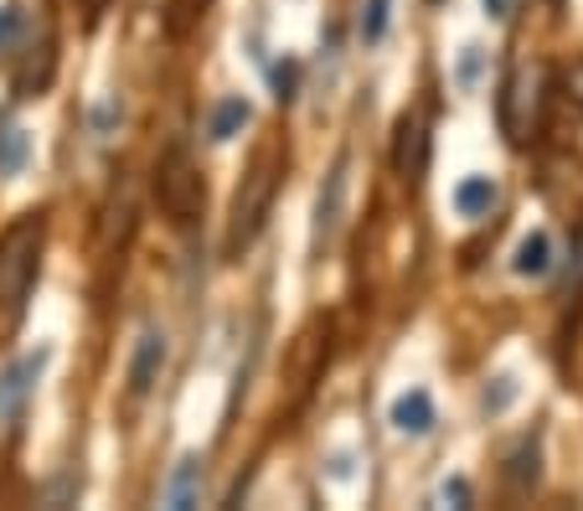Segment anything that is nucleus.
I'll list each match as a JSON object with an SVG mask.
<instances>
[{
	"instance_id": "obj_4",
	"label": "nucleus",
	"mask_w": 583,
	"mask_h": 511,
	"mask_svg": "<svg viewBox=\"0 0 583 511\" xmlns=\"http://www.w3.org/2000/svg\"><path fill=\"white\" fill-rule=\"evenodd\" d=\"M393 166L403 181H424V170H429V124H424V114H403L397 120Z\"/></svg>"
},
{
	"instance_id": "obj_12",
	"label": "nucleus",
	"mask_w": 583,
	"mask_h": 511,
	"mask_svg": "<svg viewBox=\"0 0 583 511\" xmlns=\"http://www.w3.org/2000/svg\"><path fill=\"white\" fill-rule=\"evenodd\" d=\"M243 124H248V103H243L238 93H233V99H223L217 109H212V120H206V135L217 140V145H223V140H233V135H238Z\"/></svg>"
},
{
	"instance_id": "obj_18",
	"label": "nucleus",
	"mask_w": 583,
	"mask_h": 511,
	"mask_svg": "<svg viewBox=\"0 0 583 511\" xmlns=\"http://www.w3.org/2000/svg\"><path fill=\"white\" fill-rule=\"evenodd\" d=\"M439 501H470V486H464V480H455V486H445V491H439Z\"/></svg>"
},
{
	"instance_id": "obj_5",
	"label": "nucleus",
	"mask_w": 583,
	"mask_h": 511,
	"mask_svg": "<svg viewBox=\"0 0 583 511\" xmlns=\"http://www.w3.org/2000/svg\"><path fill=\"white\" fill-rule=\"evenodd\" d=\"M341 202H346V160H336V170L326 176V187H321V202H315V254H326L330 238H336V227H341Z\"/></svg>"
},
{
	"instance_id": "obj_1",
	"label": "nucleus",
	"mask_w": 583,
	"mask_h": 511,
	"mask_svg": "<svg viewBox=\"0 0 583 511\" xmlns=\"http://www.w3.org/2000/svg\"><path fill=\"white\" fill-rule=\"evenodd\" d=\"M279 176H284V151H258L248 176H243L238 197H233V212H227V233H223V254L238 258L248 243L264 233L269 222V207H274Z\"/></svg>"
},
{
	"instance_id": "obj_17",
	"label": "nucleus",
	"mask_w": 583,
	"mask_h": 511,
	"mask_svg": "<svg viewBox=\"0 0 583 511\" xmlns=\"http://www.w3.org/2000/svg\"><path fill=\"white\" fill-rule=\"evenodd\" d=\"M516 11V0H485V16H496V21H506Z\"/></svg>"
},
{
	"instance_id": "obj_10",
	"label": "nucleus",
	"mask_w": 583,
	"mask_h": 511,
	"mask_svg": "<svg viewBox=\"0 0 583 511\" xmlns=\"http://www.w3.org/2000/svg\"><path fill=\"white\" fill-rule=\"evenodd\" d=\"M512 269L522 274V279H542V274L552 269V238L548 233H532V238H522V248H516Z\"/></svg>"
},
{
	"instance_id": "obj_8",
	"label": "nucleus",
	"mask_w": 583,
	"mask_h": 511,
	"mask_svg": "<svg viewBox=\"0 0 583 511\" xmlns=\"http://www.w3.org/2000/svg\"><path fill=\"white\" fill-rule=\"evenodd\" d=\"M42 362H47V357L36 352V357L16 362L11 373H0V419H5V413H16V403H21V398H26V392H32L36 373H42Z\"/></svg>"
},
{
	"instance_id": "obj_2",
	"label": "nucleus",
	"mask_w": 583,
	"mask_h": 511,
	"mask_svg": "<svg viewBox=\"0 0 583 511\" xmlns=\"http://www.w3.org/2000/svg\"><path fill=\"white\" fill-rule=\"evenodd\" d=\"M42 269V218H21L0 233V315L16 321Z\"/></svg>"
},
{
	"instance_id": "obj_6",
	"label": "nucleus",
	"mask_w": 583,
	"mask_h": 511,
	"mask_svg": "<svg viewBox=\"0 0 583 511\" xmlns=\"http://www.w3.org/2000/svg\"><path fill=\"white\" fill-rule=\"evenodd\" d=\"M393 429L397 434H429L434 429V398L424 388H408L393 403Z\"/></svg>"
},
{
	"instance_id": "obj_11",
	"label": "nucleus",
	"mask_w": 583,
	"mask_h": 511,
	"mask_svg": "<svg viewBox=\"0 0 583 511\" xmlns=\"http://www.w3.org/2000/svg\"><path fill=\"white\" fill-rule=\"evenodd\" d=\"M393 26V0H361L357 11V42L361 47H378L382 36Z\"/></svg>"
},
{
	"instance_id": "obj_13",
	"label": "nucleus",
	"mask_w": 583,
	"mask_h": 511,
	"mask_svg": "<svg viewBox=\"0 0 583 511\" xmlns=\"http://www.w3.org/2000/svg\"><path fill=\"white\" fill-rule=\"evenodd\" d=\"M21 166H26V130L0 120V176H16Z\"/></svg>"
},
{
	"instance_id": "obj_3",
	"label": "nucleus",
	"mask_w": 583,
	"mask_h": 511,
	"mask_svg": "<svg viewBox=\"0 0 583 511\" xmlns=\"http://www.w3.org/2000/svg\"><path fill=\"white\" fill-rule=\"evenodd\" d=\"M155 197H160V207H166V218H171L176 227H187L191 218H202L206 181H202V170L191 166L187 151H171L160 160V170H155Z\"/></svg>"
},
{
	"instance_id": "obj_15",
	"label": "nucleus",
	"mask_w": 583,
	"mask_h": 511,
	"mask_svg": "<svg viewBox=\"0 0 583 511\" xmlns=\"http://www.w3.org/2000/svg\"><path fill=\"white\" fill-rule=\"evenodd\" d=\"M191 496H197V460L176 470V480L166 486V507H191Z\"/></svg>"
},
{
	"instance_id": "obj_14",
	"label": "nucleus",
	"mask_w": 583,
	"mask_h": 511,
	"mask_svg": "<svg viewBox=\"0 0 583 511\" xmlns=\"http://www.w3.org/2000/svg\"><path fill=\"white\" fill-rule=\"evenodd\" d=\"M21 32H26V11H21V5H0V57L16 52Z\"/></svg>"
},
{
	"instance_id": "obj_16",
	"label": "nucleus",
	"mask_w": 583,
	"mask_h": 511,
	"mask_svg": "<svg viewBox=\"0 0 583 511\" xmlns=\"http://www.w3.org/2000/svg\"><path fill=\"white\" fill-rule=\"evenodd\" d=\"M512 377H501V388L496 392H491V388H485V409H506V403H512Z\"/></svg>"
},
{
	"instance_id": "obj_7",
	"label": "nucleus",
	"mask_w": 583,
	"mask_h": 511,
	"mask_svg": "<svg viewBox=\"0 0 583 511\" xmlns=\"http://www.w3.org/2000/svg\"><path fill=\"white\" fill-rule=\"evenodd\" d=\"M160 362H166V336L160 331H145L135 346V362H130V388L135 392H150L155 388V373H160Z\"/></svg>"
},
{
	"instance_id": "obj_9",
	"label": "nucleus",
	"mask_w": 583,
	"mask_h": 511,
	"mask_svg": "<svg viewBox=\"0 0 583 511\" xmlns=\"http://www.w3.org/2000/svg\"><path fill=\"white\" fill-rule=\"evenodd\" d=\"M491 207H496V181H491V176H470V181L455 187V212H460V218H481Z\"/></svg>"
},
{
	"instance_id": "obj_19",
	"label": "nucleus",
	"mask_w": 583,
	"mask_h": 511,
	"mask_svg": "<svg viewBox=\"0 0 583 511\" xmlns=\"http://www.w3.org/2000/svg\"><path fill=\"white\" fill-rule=\"evenodd\" d=\"M568 88H573V99L583 103V63H579V68H573V73H568Z\"/></svg>"
}]
</instances>
